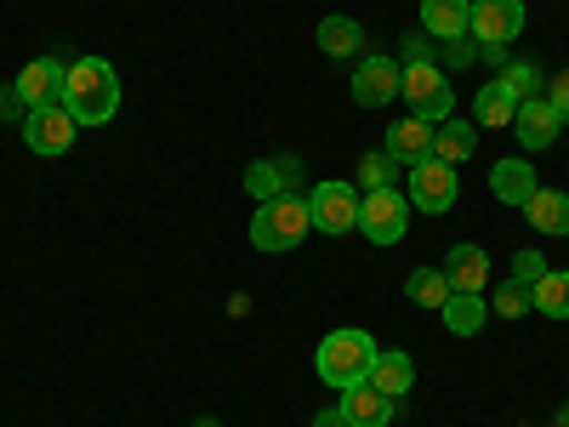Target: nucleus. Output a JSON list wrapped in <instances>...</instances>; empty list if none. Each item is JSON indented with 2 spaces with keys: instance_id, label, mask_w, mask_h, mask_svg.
I'll return each mask as SVG.
<instances>
[{
  "instance_id": "nucleus-28",
  "label": "nucleus",
  "mask_w": 569,
  "mask_h": 427,
  "mask_svg": "<svg viewBox=\"0 0 569 427\" xmlns=\"http://www.w3.org/2000/svg\"><path fill=\"white\" fill-rule=\"evenodd\" d=\"M490 314H501V319H525V314H536L530 308V291H525V285H501V291H496V302H490Z\"/></svg>"
},
{
  "instance_id": "nucleus-6",
  "label": "nucleus",
  "mask_w": 569,
  "mask_h": 427,
  "mask_svg": "<svg viewBox=\"0 0 569 427\" xmlns=\"http://www.w3.org/2000/svg\"><path fill=\"white\" fill-rule=\"evenodd\" d=\"M405 195H410V211H421V217H445V211L456 206V195H461L456 166H445V160H433V155H427L421 166H410Z\"/></svg>"
},
{
  "instance_id": "nucleus-3",
  "label": "nucleus",
  "mask_w": 569,
  "mask_h": 427,
  "mask_svg": "<svg viewBox=\"0 0 569 427\" xmlns=\"http://www.w3.org/2000/svg\"><path fill=\"white\" fill-rule=\"evenodd\" d=\"M313 234L308 222V195H279V200H262L257 217H251V246L268 251V257H284L297 251L302 240Z\"/></svg>"
},
{
  "instance_id": "nucleus-30",
  "label": "nucleus",
  "mask_w": 569,
  "mask_h": 427,
  "mask_svg": "<svg viewBox=\"0 0 569 427\" xmlns=\"http://www.w3.org/2000/svg\"><path fill=\"white\" fill-rule=\"evenodd\" d=\"M547 103H552V115H558V120L569 126V69H563V75H558V80L547 86Z\"/></svg>"
},
{
  "instance_id": "nucleus-5",
  "label": "nucleus",
  "mask_w": 569,
  "mask_h": 427,
  "mask_svg": "<svg viewBox=\"0 0 569 427\" xmlns=\"http://www.w3.org/2000/svg\"><path fill=\"white\" fill-rule=\"evenodd\" d=\"M399 98H405L410 115L427 120V126L450 120V109H456V91H450L445 69H433V63H410V69H405V86H399Z\"/></svg>"
},
{
  "instance_id": "nucleus-7",
  "label": "nucleus",
  "mask_w": 569,
  "mask_h": 427,
  "mask_svg": "<svg viewBox=\"0 0 569 427\" xmlns=\"http://www.w3.org/2000/svg\"><path fill=\"white\" fill-rule=\"evenodd\" d=\"M74 137H80V120L63 109V98H58V103H40V109L23 115V142H29L34 155H46V160L69 155V149H74Z\"/></svg>"
},
{
  "instance_id": "nucleus-18",
  "label": "nucleus",
  "mask_w": 569,
  "mask_h": 427,
  "mask_svg": "<svg viewBox=\"0 0 569 427\" xmlns=\"http://www.w3.org/2000/svg\"><path fill=\"white\" fill-rule=\"evenodd\" d=\"M291 182H297V160H257V166L246 171V195L262 206V200L291 195Z\"/></svg>"
},
{
  "instance_id": "nucleus-19",
  "label": "nucleus",
  "mask_w": 569,
  "mask_h": 427,
  "mask_svg": "<svg viewBox=\"0 0 569 427\" xmlns=\"http://www.w3.org/2000/svg\"><path fill=\"white\" fill-rule=\"evenodd\" d=\"M370 383L382 388L388 399H405V394L416 388V365H410V354L382 348V354H376V365H370Z\"/></svg>"
},
{
  "instance_id": "nucleus-33",
  "label": "nucleus",
  "mask_w": 569,
  "mask_h": 427,
  "mask_svg": "<svg viewBox=\"0 0 569 427\" xmlns=\"http://www.w3.org/2000/svg\"><path fill=\"white\" fill-rule=\"evenodd\" d=\"M194 427H217V421H194Z\"/></svg>"
},
{
  "instance_id": "nucleus-4",
  "label": "nucleus",
  "mask_w": 569,
  "mask_h": 427,
  "mask_svg": "<svg viewBox=\"0 0 569 427\" xmlns=\"http://www.w3.org/2000/svg\"><path fill=\"white\" fill-rule=\"evenodd\" d=\"M359 234L370 246H399L410 234V195H399V188H370V195H359Z\"/></svg>"
},
{
  "instance_id": "nucleus-23",
  "label": "nucleus",
  "mask_w": 569,
  "mask_h": 427,
  "mask_svg": "<svg viewBox=\"0 0 569 427\" xmlns=\"http://www.w3.org/2000/svg\"><path fill=\"white\" fill-rule=\"evenodd\" d=\"M472 149H479V126H467V120H445V126H433V160L461 166V160H472Z\"/></svg>"
},
{
  "instance_id": "nucleus-32",
  "label": "nucleus",
  "mask_w": 569,
  "mask_h": 427,
  "mask_svg": "<svg viewBox=\"0 0 569 427\" xmlns=\"http://www.w3.org/2000/svg\"><path fill=\"white\" fill-rule=\"evenodd\" d=\"M558 427H569V410H563V416H558Z\"/></svg>"
},
{
  "instance_id": "nucleus-15",
  "label": "nucleus",
  "mask_w": 569,
  "mask_h": 427,
  "mask_svg": "<svg viewBox=\"0 0 569 427\" xmlns=\"http://www.w3.org/2000/svg\"><path fill=\"white\" fill-rule=\"evenodd\" d=\"M388 155H393L405 171L421 166L427 155H433V126L416 120V115H410V120H393V126H388Z\"/></svg>"
},
{
  "instance_id": "nucleus-1",
  "label": "nucleus",
  "mask_w": 569,
  "mask_h": 427,
  "mask_svg": "<svg viewBox=\"0 0 569 427\" xmlns=\"http://www.w3.org/2000/svg\"><path fill=\"white\" fill-rule=\"evenodd\" d=\"M63 109L80 126H109L120 115V75L109 58H74L63 80Z\"/></svg>"
},
{
  "instance_id": "nucleus-16",
  "label": "nucleus",
  "mask_w": 569,
  "mask_h": 427,
  "mask_svg": "<svg viewBox=\"0 0 569 427\" xmlns=\"http://www.w3.org/2000/svg\"><path fill=\"white\" fill-rule=\"evenodd\" d=\"M439 319H445L450 337H479L485 319H490V302H485V291H450V302L439 308Z\"/></svg>"
},
{
  "instance_id": "nucleus-14",
  "label": "nucleus",
  "mask_w": 569,
  "mask_h": 427,
  "mask_svg": "<svg viewBox=\"0 0 569 427\" xmlns=\"http://www.w3.org/2000/svg\"><path fill=\"white\" fill-rule=\"evenodd\" d=\"M541 188V177H536V166L530 160H496V171H490V195L501 200V206H518L525 211V200Z\"/></svg>"
},
{
  "instance_id": "nucleus-17",
  "label": "nucleus",
  "mask_w": 569,
  "mask_h": 427,
  "mask_svg": "<svg viewBox=\"0 0 569 427\" xmlns=\"http://www.w3.org/2000/svg\"><path fill=\"white\" fill-rule=\"evenodd\" d=\"M445 279H450V291H485V279H490V257H485V246H456L450 257H445V268H439Z\"/></svg>"
},
{
  "instance_id": "nucleus-13",
  "label": "nucleus",
  "mask_w": 569,
  "mask_h": 427,
  "mask_svg": "<svg viewBox=\"0 0 569 427\" xmlns=\"http://www.w3.org/2000/svg\"><path fill=\"white\" fill-rule=\"evenodd\" d=\"M337 410L348 416V427H388L393 410H399V399H388L376 383H353V388H342Z\"/></svg>"
},
{
  "instance_id": "nucleus-12",
  "label": "nucleus",
  "mask_w": 569,
  "mask_h": 427,
  "mask_svg": "<svg viewBox=\"0 0 569 427\" xmlns=\"http://www.w3.org/2000/svg\"><path fill=\"white\" fill-rule=\"evenodd\" d=\"M558 131H563V120L552 115V103H547V98H525V103H518V115H512V137L525 142L530 155L552 149Z\"/></svg>"
},
{
  "instance_id": "nucleus-2",
  "label": "nucleus",
  "mask_w": 569,
  "mask_h": 427,
  "mask_svg": "<svg viewBox=\"0 0 569 427\" xmlns=\"http://www.w3.org/2000/svg\"><path fill=\"white\" fill-rule=\"evenodd\" d=\"M376 337L370 330H359V325H342V330H330V337L319 342V354H313V370H319V383L325 388H353V383H370V365H376Z\"/></svg>"
},
{
  "instance_id": "nucleus-22",
  "label": "nucleus",
  "mask_w": 569,
  "mask_h": 427,
  "mask_svg": "<svg viewBox=\"0 0 569 427\" xmlns=\"http://www.w3.org/2000/svg\"><path fill=\"white\" fill-rule=\"evenodd\" d=\"M525 217L536 234H569V195H558V188H536V195L525 200Z\"/></svg>"
},
{
  "instance_id": "nucleus-24",
  "label": "nucleus",
  "mask_w": 569,
  "mask_h": 427,
  "mask_svg": "<svg viewBox=\"0 0 569 427\" xmlns=\"http://www.w3.org/2000/svg\"><path fill=\"white\" fill-rule=\"evenodd\" d=\"M319 52H325V58H359V52H365V29H359L353 18H342V12H330V18L319 23Z\"/></svg>"
},
{
  "instance_id": "nucleus-27",
  "label": "nucleus",
  "mask_w": 569,
  "mask_h": 427,
  "mask_svg": "<svg viewBox=\"0 0 569 427\" xmlns=\"http://www.w3.org/2000/svg\"><path fill=\"white\" fill-rule=\"evenodd\" d=\"M393 171H399V160L382 149V155H365L359 160V182H365V195L370 188H393Z\"/></svg>"
},
{
  "instance_id": "nucleus-11",
  "label": "nucleus",
  "mask_w": 569,
  "mask_h": 427,
  "mask_svg": "<svg viewBox=\"0 0 569 427\" xmlns=\"http://www.w3.org/2000/svg\"><path fill=\"white\" fill-rule=\"evenodd\" d=\"M467 29L479 34L485 46H507L525 34V0H472Z\"/></svg>"
},
{
  "instance_id": "nucleus-29",
  "label": "nucleus",
  "mask_w": 569,
  "mask_h": 427,
  "mask_svg": "<svg viewBox=\"0 0 569 427\" xmlns=\"http://www.w3.org/2000/svg\"><path fill=\"white\" fill-rule=\"evenodd\" d=\"M541 274H547V257H541V251H518V257H512V285H525V291H536Z\"/></svg>"
},
{
  "instance_id": "nucleus-26",
  "label": "nucleus",
  "mask_w": 569,
  "mask_h": 427,
  "mask_svg": "<svg viewBox=\"0 0 569 427\" xmlns=\"http://www.w3.org/2000/svg\"><path fill=\"white\" fill-rule=\"evenodd\" d=\"M405 297H410L416 308H445V302H450V279H445L439 268H416V274L405 279Z\"/></svg>"
},
{
  "instance_id": "nucleus-10",
  "label": "nucleus",
  "mask_w": 569,
  "mask_h": 427,
  "mask_svg": "<svg viewBox=\"0 0 569 427\" xmlns=\"http://www.w3.org/2000/svg\"><path fill=\"white\" fill-rule=\"evenodd\" d=\"M63 80H69V63H63V58H34V63H23V75L12 80V98H18V109L29 115V109H40V103H58V98H63Z\"/></svg>"
},
{
  "instance_id": "nucleus-21",
  "label": "nucleus",
  "mask_w": 569,
  "mask_h": 427,
  "mask_svg": "<svg viewBox=\"0 0 569 427\" xmlns=\"http://www.w3.org/2000/svg\"><path fill=\"white\" fill-rule=\"evenodd\" d=\"M512 115H518V98L507 91V80H490L479 98H472V120L490 126V131H512Z\"/></svg>"
},
{
  "instance_id": "nucleus-31",
  "label": "nucleus",
  "mask_w": 569,
  "mask_h": 427,
  "mask_svg": "<svg viewBox=\"0 0 569 427\" xmlns=\"http://www.w3.org/2000/svg\"><path fill=\"white\" fill-rule=\"evenodd\" d=\"M313 427H348V416H342V410H319Z\"/></svg>"
},
{
  "instance_id": "nucleus-25",
  "label": "nucleus",
  "mask_w": 569,
  "mask_h": 427,
  "mask_svg": "<svg viewBox=\"0 0 569 427\" xmlns=\"http://www.w3.org/2000/svg\"><path fill=\"white\" fill-rule=\"evenodd\" d=\"M530 308H536V314H547V319H569V274L547 268V274H541V285L530 291Z\"/></svg>"
},
{
  "instance_id": "nucleus-9",
  "label": "nucleus",
  "mask_w": 569,
  "mask_h": 427,
  "mask_svg": "<svg viewBox=\"0 0 569 427\" xmlns=\"http://www.w3.org/2000/svg\"><path fill=\"white\" fill-rule=\"evenodd\" d=\"M399 86H405V69H399L388 52H370V58H359V69H353V103H359V109H388V103L399 98Z\"/></svg>"
},
{
  "instance_id": "nucleus-8",
  "label": "nucleus",
  "mask_w": 569,
  "mask_h": 427,
  "mask_svg": "<svg viewBox=\"0 0 569 427\" xmlns=\"http://www.w3.org/2000/svg\"><path fill=\"white\" fill-rule=\"evenodd\" d=\"M308 222H313V234H353L359 228V195L348 182H313L308 188Z\"/></svg>"
},
{
  "instance_id": "nucleus-20",
  "label": "nucleus",
  "mask_w": 569,
  "mask_h": 427,
  "mask_svg": "<svg viewBox=\"0 0 569 427\" xmlns=\"http://www.w3.org/2000/svg\"><path fill=\"white\" fill-rule=\"evenodd\" d=\"M467 18H472L467 0H421V29L433 34V40H461L467 34Z\"/></svg>"
}]
</instances>
